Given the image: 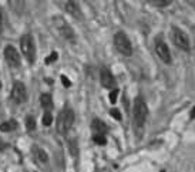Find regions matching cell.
<instances>
[{"instance_id": "obj_1", "label": "cell", "mask_w": 195, "mask_h": 172, "mask_svg": "<svg viewBox=\"0 0 195 172\" xmlns=\"http://www.w3.org/2000/svg\"><path fill=\"white\" fill-rule=\"evenodd\" d=\"M148 118V107L145 104L144 98L143 97H137L134 100L133 104V120H134V125L137 130H143L147 122Z\"/></svg>"}, {"instance_id": "obj_2", "label": "cell", "mask_w": 195, "mask_h": 172, "mask_svg": "<svg viewBox=\"0 0 195 172\" xmlns=\"http://www.w3.org/2000/svg\"><path fill=\"white\" fill-rule=\"evenodd\" d=\"M73 124H74V112L70 108H64L57 117V131L66 135L71 130Z\"/></svg>"}, {"instance_id": "obj_3", "label": "cell", "mask_w": 195, "mask_h": 172, "mask_svg": "<svg viewBox=\"0 0 195 172\" xmlns=\"http://www.w3.org/2000/svg\"><path fill=\"white\" fill-rule=\"evenodd\" d=\"M114 46H116L117 51L121 53L123 56L128 57L133 54V44L124 31H118L114 34Z\"/></svg>"}, {"instance_id": "obj_4", "label": "cell", "mask_w": 195, "mask_h": 172, "mask_svg": "<svg viewBox=\"0 0 195 172\" xmlns=\"http://www.w3.org/2000/svg\"><path fill=\"white\" fill-rule=\"evenodd\" d=\"M171 38L172 41H174V44H175L178 48H181V50L184 51H188L190 50V38H188V36H187L185 33L182 31L180 27H171Z\"/></svg>"}, {"instance_id": "obj_5", "label": "cell", "mask_w": 195, "mask_h": 172, "mask_svg": "<svg viewBox=\"0 0 195 172\" xmlns=\"http://www.w3.org/2000/svg\"><path fill=\"white\" fill-rule=\"evenodd\" d=\"M20 48H22V53L24 54V57H26L30 63H34L36 50H34V41H33L32 36L24 34L23 37H22V40H20Z\"/></svg>"}, {"instance_id": "obj_6", "label": "cell", "mask_w": 195, "mask_h": 172, "mask_svg": "<svg viewBox=\"0 0 195 172\" xmlns=\"http://www.w3.org/2000/svg\"><path fill=\"white\" fill-rule=\"evenodd\" d=\"M154 50L157 53V56L160 57V60L165 63V64H171V53L168 48L167 43L164 41L161 37H157L154 41Z\"/></svg>"}, {"instance_id": "obj_7", "label": "cell", "mask_w": 195, "mask_h": 172, "mask_svg": "<svg viewBox=\"0 0 195 172\" xmlns=\"http://www.w3.org/2000/svg\"><path fill=\"white\" fill-rule=\"evenodd\" d=\"M12 98L17 104H22L27 100V88L22 81H14L13 88H12Z\"/></svg>"}, {"instance_id": "obj_8", "label": "cell", "mask_w": 195, "mask_h": 172, "mask_svg": "<svg viewBox=\"0 0 195 172\" xmlns=\"http://www.w3.org/2000/svg\"><path fill=\"white\" fill-rule=\"evenodd\" d=\"M5 58L10 67H19L20 65V54L13 46L5 47Z\"/></svg>"}, {"instance_id": "obj_9", "label": "cell", "mask_w": 195, "mask_h": 172, "mask_svg": "<svg viewBox=\"0 0 195 172\" xmlns=\"http://www.w3.org/2000/svg\"><path fill=\"white\" fill-rule=\"evenodd\" d=\"M56 26L59 28V31L61 33V36L66 38V40H74L76 34L73 31V28L69 26V23H66L63 19H56Z\"/></svg>"}, {"instance_id": "obj_10", "label": "cell", "mask_w": 195, "mask_h": 172, "mask_svg": "<svg viewBox=\"0 0 195 172\" xmlns=\"http://www.w3.org/2000/svg\"><path fill=\"white\" fill-rule=\"evenodd\" d=\"M100 81H101V85L106 87V88H113L116 85V80H114V75L111 74V71L108 68H103L101 73H100Z\"/></svg>"}, {"instance_id": "obj_11", "label": "cell", "mask_w": 195, "mask_h": 172, "mask_svg": "<svg viewBox=\"0 0 195 172\" xmlns=\"http://www.w3.org/2000/svg\"><path fill=\"white\" fill-rule=\"evenodd\" d=\"M33 152H34V157H36V161H37L40 165H47L49 164V155L43 148L40 147H33Z\"/></svg>"}, {"instance_id": "obj_12", "label": "cell", "mask_w": 195, "mask_h": 172, "mask_svg": "<svg viewBox=\"0 0 195 172\" xmlns=\"http://www.w3.org/2000/svg\"><path fill=\"white\" fill-rule=\"evenodd\" d=\"M64 9L67 13L71 14L76 19H80V17H81V9H80V6L77 5L76 2H67L64 6Z\"/></svg>"}, {"instance_id": "obj_13", "label": "cell", "mask_w": 195, "mask_h": 172, "mask_svg": "<svg viewBox=\"0 0 195 172\" xmlns=\"http://www.w3.org/2000/svg\"><path fill=\"white\" fill-rule=\"evenodd\" d=\"M40 104H42L44 112H50L51 108H53V100H51L50 94H47V93L42 94V97H40Z\"/></svg>"}, {"instance_id": "obj_14", "label": "cell", "mask_w": 195, "mask_h": 172, "mask_svg": "<svg viewBox=\"0 0 195 172\" xmlns=\"http://www.w3.org/2000/svg\"><path fill=\"white\" fill-rule=\"evenodd\" d=\"M91 127H93L94 135H106V132H107V125L100 120H94Z\"/></svg>"}, {"instance_id": "obj_15", "label": "cell", "mask_w": 195, "mask_h": 172, "mask_svg": "<svg viewBox=\"0 0 195 172\" xmlns=\"http://www.w3.org/2000/svg\"><path fill=\"white\" fill-rule=\"evenodd\" d=\"M17 130V122L14 120H10V121H6L3 124H0V131L2 132H12V131Z\"/></svg>"}, {"instance_id": "obj_16", "label": "cell", "mask_w": 195, "mask_h": 172, "mask_svg": "<svg viewBox=\"0 0 195 172\" xmlns=\"http://www.w3.org/2000/svg\"><path fill=\"white\" fill-rule=\"evenodd\" d=\"M26 128H27L29 132H32V131L36 130V120H34V117L33 115L26 117Z\"/></svg>"}, {"instance_id": "obj_17", "label": "cell", "mask_w": 195, "mask_h": 172, "mask_svg": "<svg viewBox=\"0 0 195 172\" xmlns=\"http://www.w3.org/2000/svg\"><path fill=\"white\" fill-rule=\"evenodd\" d=\"M69 148H70V152H71V155H77V151H79V147H77V142H76L74 138H71V140L69 141Z\"/></svg>"}, {"instance_id": "obj_18", "label": "cell", "mask_w": 195, "mask_h": 172, "mask_svg": "<svg viewBox=\"0 0 195 172\" xmlns=\"http://www.w3.org/2000/svg\"><path fill=\"white\" fill-rule=\"evenodd\" d=\"M42 122H43V125H46V127L51 125V122H53V115H51V112H44V114H43Z\"/></svg>"}, {"instance_id": "obj_19", "label": "cell", "mask_w": 195, "mask_h": 172, "mask_svg": "<svg viewBox=\"0 0 195 172\" xmlns=\"http://www.w3.org/2000/svg\"><path fill=\"white\" fill-rule=\"evenodd\" d=\"M93 140H94V142H96L97 145H106V144H107L106 135H94Z\"/></svg>"}, {"instance_id": "obj_20", "label": "cell", "mask_w": 195, "mask_h": 172, "mask_svg": "<svg viewBox=\"0 0 195 172\" xmlns=\"http://www.w3.org/2000/svg\"><path fill=\"white\" fill-rule=\"evenodd\" d=\"M148 3H151L154 6H168L171 5L172 2L171 0H148Z\"/></svg>"}, {"instance_id": "obj_21", "label": "cell", "mask_w": 195, "mask_h": 172, "mask_svg": "<svg viewBox=\"0 0 195 172\" xmlns=\"http://www.w3.org/2000/svg\"><path fill=\"white\" fill-rule=\"evenodd\" d=\"M110 114H111V115L114 117V118H116V120H118V121H120V120H121V112L118 111V110H117V108H113L111 111H110Z\"/></svg>"}, {"instance_id": "obj_22", "label": "cell", "mask_w": 195, "mask_h": 172, "mask_svg": "<svg viewBox=\"0 0 195 172\" xmlns=\"http://www.w3.org/2000/svg\"><path fill=\"white\" fill-rule=\"evenodd\" d=\"M57 57H59V54H57L56 51H53L50 56L47 57V63H54V61L57 60Z\"/></svg>"}, {"instance_id": "obj_23", "label": "cell", "mask_w": 195, "mask_h": 172, "mask_svg": "<svg viewBox=\"0 0 195 172\" xmlns=\"http://www.w3.org/2000/svg\"><path fill=\"white\" fill-rule=\"evenodd\" d=\"M117 95H118V90H114V91H111V94H110V101L114 104L117 100Z\"/></svg>"}, {"instance_id": "obj_24", "label": "cell", "mask_w": 195, "mask_h": 172, "mask_svg": "<svg viewBox=\"0 0 195 172\" xmlns=\"http://www.w3.org/2000/svg\"><path fill=\"white\" fill-rule=\"evenodd\" d=\"M61 81H63V84H64L66 87H70L71 85V83H70V80L66 77V75H61Z\"/></svg>"}, {"instance_id": "obj_25", "label": "cell", "mask_w": 195, "mask_h": 172, "mask_svg": "<svg viewBox=\"0 0 195 172\" xmlns=\"http://www.w3.org/2000/svg\"><path fill=\"white\" fill-rule=\"evenodd\" d=\"M2 27H3V17H2V12H0V31H2Z\"/></svg>"}, {"instance_id": "obj_26", "label": "cell", "mask_w": 195, "mask_h": 172, "mask_svg": "<svg viewBox=\"0 0 195 172\" xmlns=\"http://www.w3.org/2000/svg\"><path fill=\"white\" fill-rule=\"evenodd\" d=\"M191 118H195V107L192 108V111H191Z\"/></svg>"}]
</instances>
